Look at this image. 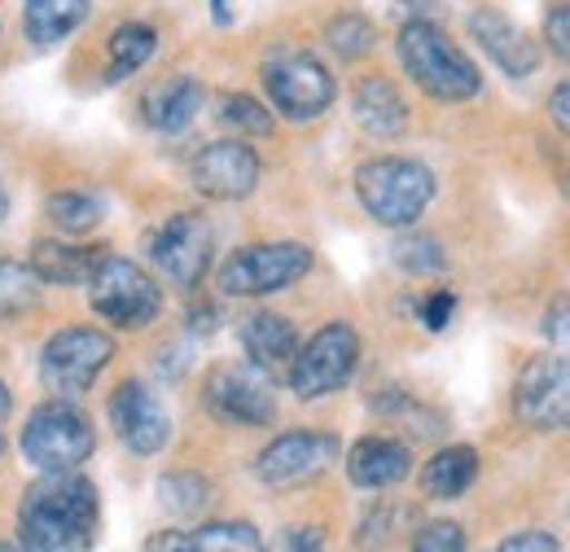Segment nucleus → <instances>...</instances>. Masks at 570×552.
<instances>
[{"label": "nucleus", "mask_w": 570, "mask_h": 552, "mask_svg": "<svg viewBox=\"0 0 570 552\" xmlns=\"http://www.w3.org/2000/svg\"><path fill=\"white\" fill-rule=\"evenodd\" d=\"M22 552H92L97 486L79 474H45L18 504Z\"/></svg>", "instance_id": "f257e3e1"}, {"label": "nucleus", "mask_w": 570, "mask_h": 552, "mask_svg": "<svg viewBox=\"0 0 570 552\" xmlns=\"http://www.w3.org/2000/svg\"><path fill=\"white\" fill-rule=\"evenodd\" d=\"M395 53L404 75L434 101H470L483 88V75L465 58V49L452 45V36L430 18H413L400 27Z\"/></svg>", "instance_id": "f03ea898"}, {"label": "nucleus", "mask_w": 570, "mask_h": 552, "mask_svg": "<svg viewBox=\"0 0 570 552\" xmlns=\"http://www.w3.org/2000/svg\"><path fill=\"white\" fill-rule=\"evenodd\" d=\"M356 198L382 228H413L434 198V171L417 158H368L356 171Z\"/></svg>", "instance_id": "7ed1b4c3"}, {"label": "nucleus", "mask_w": 570, "mask_h": 552, "mask_svg": "<svg viewBox=\"0 0 570 552\" xmlns=\"http://www.w3.org/2000/svg\"><path fill=\"white\" fill-rule=\"evenodd\" d=\"M97 447L88 416L67 400H49L22 425V456L40 474H75Z\"/></svg>", "instance_id": "20e7f679"}, {"label": "nucleus", "mask_w": 570, "mask_h": 552, "mask_svg": "<svg viewBox=\"0 0 570 552\" xmlns=\"http://www.w3.org/2000/svg\"><path fill=\"white\" fill-rule=\"evenodd\" d=\"M88 303L115 329H145L163 312V289L141 264L119 259V255H101V264L88 276Z\"/></svg>", "instance_id": "39448f33"}, {"label": "nucleus", "mask_w": 570, "mask_h": 552, "mask_svg": "<svg viewBox=\"0 0 570 552\" xmlns=\"http://www.w3.org/2000/svg\"><path fill=\"white\" fill-rule=\"evenodd\" d=\"M264 88H268V101L273 110L285 115L289 124H307V119H321L334 97H338V83L330 67L307 53V49H282L264 62Z\"/></svg>", "instance_id": "423d86ee"}, {"label": "nucleus", "mask_w": 570, "mask_h": 552, "mask_svg": "<svg viewBox=\"0 0 570 552\" xmlns=\"http://www.w3.org/2000/svg\"><path fill=\"white\" fill-rule=\"evenodd\" d=\"M307 273H312V246L259 241V246H242L224 259L219 289L228 298H264V294H282L289 285H298Z\"/></svg>", "instance_id": "0eeeda50"}, {"label": "nucleus", "mask_w": 570, "mask_h": 552, "mask_svg": "<svg viewBox=\"0 0 570 552\" xmlns=\"http://www.w3.org/2000/svg\"><path fill=\"white\" fill-rule=\"evenodd\" d=\"M360 364V334L347 321H330L307 343H298L289 359V391L298 400H325L352 382Z\"/></svg>", "instance_id": "6e6552de"}, {"label": "nucleus", "mask_w": 570, "mask_h": 552, "mask_svg": "<svg viewBox=\"0 0 570 552\" xmlns=\"http://www.w3.org/2000/svg\"><path fill=\"white\" fill-rule=\"evenodd\" d=\"M115 359V338L92 329V325H71L62 334H53L40 351V382L45 391H53V400H75L83 395L101 368Z\"/></svg>", "instance_id": "1a4fd4ad"}, {"label": "nucleus", "mask_w": 570, "mask_h": 552, "mask_svg": "<svg viewBox=\"0 0 570 552\" xmlns=\"http://www.w3.org/2000/svg\"><path fill=\"white\" fill-rule=\"evenodd\" d=\"M203 404L224 425H273L277 421V391L259 364H215L203 386Z\"/></svg>", "instance_id": "9d476101"}, {"label": "nucleus", "mask_w": 570, "mask_h": 552, "mask_svg": "<svg viewBox=\"0 0 570 552\" xmlns=\"http://www.w3.org/2000/svg\"><path fill=\"white\" fill-rule=\"evenodd\" d=\"M338 461V438L334 434H321V430H289L277 434L259 461H255V474L268 491H294V486L316 483L330 465Z\"/></svg>", "instance_id": "9b49d317"}, {"label": "nucleus", "mask_w": 570, "mask_h": 552, "mask_svg": "<svg viewBox=\"0 0 570 552\" xmlns=\"http://www.w3.org/2000/svg\"><path fill=\"white\" fill-rule=\"evenodd\" d=\"M212 250L215 233L207 224V215H198V210L171 215L149 241V255H154L158 273L167 276L176 289H198L203 285V276L212 268Z\"/></svg>", "instance_id": "f8f14e48"}, {"label": "nucleus", "mask_w": 570, "mask_h": 552, "mask_svg": "<svg viewBox=\"0 0 570 552\" xmlns=\"http://www.w3.org/2000/svg\"><path fill=\"white\" fill-rule=\"evenodd\" d=\"M513 413L522 425L553 434L570 430V359L567 355H535L513 386Z\"/></svg>", "instance_id": "ddd939ff"}, {"label": "nucleus", "mask_w": 570, "mask_h": 552, "mask_svg": "<svg viewBox=\"0 0 570 552\" xmlns=\"http://www.w3.org/2000/svg\"><path fill=\"white\" fill-rule=\"evenodd\" d=\"M259 154L246 140H212L207 149L194 154L189 162V180L203 198L212 203H242L255 194L259 185Z\"/></svg>", "instance_id": "4468645a"}, {"label": "nucleus", "mask_w": 570, "mask_h": 552, "mask_svg": "<svg viewBox=\"0 0 570 552\" xmlns=\"http://www.w3.org/2000/svg\"><path fill=\"white\" fill-rule=\"evenodd\" d=\"M110 425L115 434L137 452V456H154L167 447L171 438V416L158 404V395L145 382H124L110 395Z\"/></svg>", "instance_id": "2eb2a0df"}, {"label": "nucleus", "mask_w": 570, "mask_h": 552, "mask_svg": "<svg viewBox=\"0 0 570 552\" xmlns=\"http://www.w3.org/2000/svg\"><path fill=\"white\" fill-rule=\"evenodd\" d=\"M470 36L479 40V49L497 62L509 79H527L540 70V45L500 9H474L470 13Z\"/></svg>", "instance_id": "dca6fc26"}, {"label": "nucleus", "mask_w": 570, "mask_h": 552, "mask_svg": "<svg viewBox=\"0 0 570 552\" xmlns=\"http://www.w3.org/2000/svg\"><path fill=\"white\" fill-rule=\"evenodd\" d=\"M409 474H413V452L400 438L368 434V438L352 443V452H347V479L364 491H386V486L404 483Z\"/></svg>", "instance_id": "f3484780"}, {"label": "nucleus", "mask_w": 570, "mask_h": 552, "mask_svg": "<svg viewBox=\"0 0 570 552\" xmlns=\"http://www.w3.org/2000/svg\"><path fill=\"white\" fill-rule=\"evenodd\" d=\"M352 115L373 140H395L409 128V101L386 75H364L352 92Z\"/></svg>", "instance_id": "a211bd4d"}, {"label": "nucleus", "mask_w": 570, "mask_h": 552, "mask_svg": "<svg viewBox=\"0 0 570 552\" xmlns=\"http://www.w3.org/2000/svg\"><path fill=\"white\" fill-rule=\"evenodd\" d=\"M149 552H264V540L250 522H207L194 531H158Z\"/></svg>", "instance_id": "6ab92c4d"}, {"label": "nucleus", "mask_w": 570, "mask_h": 552, "mask_svg": "<svg viewBox=\"0 0 570 552\" xmlns=\"http://www.w3.org/2000/svg\"><path fill=\"white\" fill-rule=\"evenodd\" d=\"M207 88L194 75H171L145 92V124L158 132H185L203 110Z\"/></svg>", "instance_id": "aec40b11"}, {"label": "nucleus", "mask_w": 570, "mask_h": 552, "mask_svg": "<svg viewBox=\"0 0 570 552\" xmlns=\"http://www.w3.org/2000/svg\"><path fill=\"white\" fill-rule=\"evenodd\" d=\"M237 338L246 346L250 364H259L264 373H277V368H289L294 351H298V329L277 316V312H250L237 329Z\"/></svg>", "instance_id": "412c9836"}, {"label": "nucleus", "mask_w": 570, "mask_h": 552, "mask_svg": "<svg viewBox=\"0 0 570 552\" xmlns=\"http://www.w3.org/2000/svg\"><path fill=\"white\" fill-rule=\"evenodd\" d=\"M101 246H67V241H36L31 273L45 285H88L92 268L101 264Z\"/></svg>", "instance_id": "4be33fe9"}, {"label": "nucleus", "mask_w": 570, "mask_h": 552, "mask_svg": "<svg viewBox=\"0 0 570 552\" xmlns=\"http://www.w3.org/2000/svg\"><path fill=\"white\" fill-rule=\"evenodd\" d=\"M479 479V452L465 447V443H452L443 452H434L422 470V491L430 500H456L465 495Z\"/></svg>", "instance_id": "5701e85b"}, {"label": "nucleus", "mask_w": 570, "mask_h": 552, "mask_svg": "<svg viewBox=\"0 0 570 552\" xmlns=\"http://www.w3.org/2000/svg\"><path fill=\"white\" fill-rule=\"evenodd\" d=\"M92 0H27L22 9V27L31 45H58L67 40L75 27L88 18Z\"/></svg>", "instance_id": "b1692460"}, {"label": "nucleus", "mask_w": 570, "mask_h": 552, "mask_svg": "<svg viewBox=\"0 0 570 552\" xmlns=\"http://www.w3.org/2000/svg\"><path fill=\"white\" fill-rule=\"evenodd\" d=\"M154 49H158V31L154 27H145V22H124V27H115L110 31V79H128V75H137V70L154 58Z\"/></svg>", "instance_id": "393cba45"}, {"label": "nucleus", "mask_w": 570, "mask_h": 552, "mask_svg": "<svg viewBox=\"0 0 570 552\" xmlns=\"http://www.w3.org/2000/svg\"><path fill=\"white\" fill-rule=\"evenodd\" d=\"M40 276L31 273V264H13L0 259V325L18 321L22 312H31L40 303Z\"/></svg>", "instance_id": "a878e982"}, {"label": "nucleus", "mask_w": 570, "mask_h": 552, "mask_svg": "<svg viewBox=\"0 0 570 552\" xmlns=\"http://www.w3.org/2000/svg\"><path fill=\"white\" fill-rule=\"evenodd\" d=\"M158 504L171 518H198L212 504V483L203 474H163L158 479Z\"/></svg>", "instance_id": "bb28decb"}, {"label": "nucleus", "mask_w": 570, "mask_h": 552, "mask_svg": "<svg viewBox=\"0 0 570 552\" xmlns=\"http://www.w3.org/2000/svg\"><path fill=\"white\" fill-rule=\"evenodd\" d=\"M325 45L343 58V62H356L364 53H373L377 45V27L364 18V13H338L325 22Z\"/></svg>", "instance_id": "cd10ccee"}, {"label": "nucleus", "mask_w": 570, "mask_h": 552, "mask_svg": "<svg viewBox=\"0 0 570 552\" xmlns=\"http://www.w3.org/2000/svg\"><path fill=\"white\" fill-rule=\"evenodd\" d=\"M101 215H106L101 198L79 194V189H71V194H53V198H49V219H53L62 233H88V228L101 224Z\"/></svg>", "instance_id": "c85d7f7f"}, {"label": "nucleus", "mask_w": 570, "mask_h": 552, "mask_svg": "<svg viewBox=\"0 0 570 552\" xmlns=\"http://www.w3.org/2000/svg\"><path fill=\"white\" fill-rule=\"evenodd\" d=\"M395 264L409 276H434L448 268V255L439 246V237H426V233H409L395 241Z\"/></svg>", "instance_id": "c756f323"}, {"label": "nucleus", "mask_w": 570, "mask_h": 552, "mask_svg": "<svg viewBox=\"0 0 570 552\" xmlns=\"http://www.w3.org/2000/svg\"><path fill=\"white\" fill-rule=\"evenodd\" d=\"M219 119L228 128H237V132H250V137H268L273 132V110L264 101L246 97V92H228L219 101Z\"/></svg>", "instance_id": "7c9ffc66"}, {"label": "nucleus", "mask_w": 570, "mask_h": 552, "mask_svg": "<svg viewBox=\"0 0 570 552\" xmlns=\"http://www.w3.org/2000/svg\"><path fill=\"white\" fill-rule=\"evenodd\" d=\"M413 552H465V535L456 522H430L417 531Z\"/></svg>", "instance_id": "2f4dec72"}, {"label": "nucleus", "mask_w": 570, "mask_h": 552, "mask_svg": "<svg viewBox=\"0 0 570 552\" xmlns=\"http://www.w3.org/2000/svg\"><path fill=\"white\" fill-rule=\"evenodd\" d=\"M544 40H549V49H553L562 62H570V0L553 4V9L544 13Z\"/></svg>", "instance_id": "473e14b6"}, {"label": "nucleus", "mask_w": 570, "mask_h": 552, "mask_svg": "<svg viewBox=\"0 0 570 552\" xmlns=\"http://www.w3.org/2000/svg\"><path fill=\"white\" fill-rule=\"evenodd\" d=\"M492 552H562V544H558V535H549V531H518V535L500 540Z\"/></svg>", "instance_id": "72a5a7b5"}, {"label": "nucleus", "mask_w": 570, "mask_h": 552, "mask_svg": "<svg viewBox=\"0 0 570 552\" xmlns=\"http://www.w3.org/2000/svg\"><path fill=\"white\" fill-rule=\"evenodd\" d=\"M452 312H456V294L452 289H434L426 303H422V321H426V329H448V321H452Z\"/></svg>", "instance_id": "f704fd0d"}, {"label": "nucleus", "mask_w": 570, "mask_h": 552, "mask_svg": "<svg viewBox=\"0 0 570 552\" xmlns=\"http://www.w3.org/2000/svg\"><path fill=\"white\" fill-rule=\"evenodd\" d=\"M273 552H325V535L321 526H289Z\"/></svg>", "instance_id": "c9c22d12"}, {"label": "nucleus", "mask_w": 570, "mask_h": 552, "mask_svg": "<svg viewBox=\"0 0 570 552\" xmlns=\"http://www.w3.org/2000/svg\"><path fill=\"white\" fill-rule=\"evenodd\" d=\"M544 334L558 343V351H570V298H558L544 316Z\"/></svg>", "instance_id": "e433bc0d"}, {"label": "nucleus", "mask_w": 570, "mask_h": 552, "mask_svg": "<svg viewBox=\"0 0 570 552\" xmlns=\"http://www.w3.org/2000/svg\"><path fill=\"white\" fill-rule=\"evenodd\" d=\"M549 119H553V128L570 140V79L549 92Z\"/></svg>", "instance_id": "4c0bfd02"}, {"label": "nucleus", "mask_w": 570, "mask_h": 552, "mask_svg": "<svg viewBox=\"0 0 570 552\" xmlns=\"http://www.w3.org/2000/svg\"><path fill=\"white\" fill-rule=\"evenodd\" d=\"M9 408H13V400H9V386L0 382V425H4V416H9Z\"/></svg>", "instance_id": "58836bf2"}, {"label": "nucleus", "mask_w": 570, "mask_h": 552, "mask_svg": "<svg viewBox=\"0 0 570 552\" xmlns=\"http://www.w3.org/2000/svg\"><path fill=\"white\" fill-rule=\"evenodd\" d=\"M215 9V22H228V0H212Z\"/></svg>", "instance_id": "ea45409f"}, {"label": "nucleus", "mask_w": 570, "mask_h": 552, "mask_svg": "<svg viewBox=\"0 0 570 552\" xmlns=\"http://www.w3.org/2000/svg\"><path fill=\"white\" fill-rule=\"evenodd\" d=\"M9 215V194H4V185H0V219Z\"/></svg>", "instance_id": "a19ab883"}, {"label": "nucleus", "mask_w": 570, "mask_h": 552, "mask_svg": "<svg viewBox=\"0 0 570 552\" xmlns=\"http://www.w3.org/2000/svg\"><path fill=\"white\" fill-rule=\"evenodd\" d=\"M0 552H18V549H9V544H0Z\"/></svg>", "instance_id": "79ce46f5"}, {"label": "nucleus", "mask_w": 570, "mask_h": 552, "mask_svg": "<svg viewBox=\"0 0 570 552\" xmlns=\"http://www.w3.org/2000/svg\"><path fill=\"white\" fill-rule=\"evenodd\" d=\"M0 447H4V443H0Z\"/></svg>", "instance_id": "37998d69"}]
</instances>
